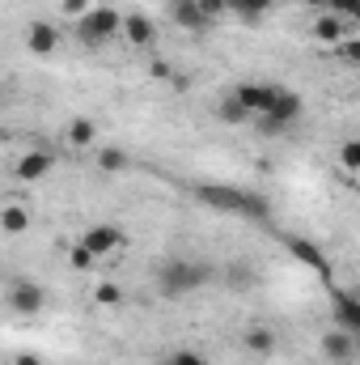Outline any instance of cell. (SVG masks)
Returning <instances> with one entry per match:
<instances>
[{"mask_svg":"<svg viewBox=\"0 0 360 365\" xmlns=\"http://www.w3.org/2000/svg\"><path fill=\"white\" fill-rule=\"evenodd\" d=\"M191 195L208 208H221V212H238V217H250V221H268L271 204L263 195L246 191V187H233V182H195Z\"/></svg>","mask_w":360,"mask_h":365,"instance_id":"cell-1","label":"cell"},{"mask_svg":"<svg viewBox=\"0 0 360 365\" xmlns=\"http://www.w3.org/2000/svg\"><path fill=\"white\" fill-rule=\"evenodd\" d=\"M208 280H212V268H208V264L170 259V264H162V272H157V293H162V297H186V293H195V289L208 284Z\"/></svg>","mask_w":360,"mask_h":365,"instance_id":"cell-2","label":"cell"},{"mask_svg":"<svg viewBox=\"0 0 360 365\" xmlns=\"http://www.w3.org/2000/svg\"><path fill=\"white\" fill-rule=\"evenodd\" d=\"M115 34H123V13L110 9V4H93L90 13L77 21V38L85 47H106Z\"/></svg>","mask_w":360,"mask_h":365,"instance_id":"cell-3","label":"cell"},{"mask_svg":"<svg viewBox=\"0 0 360 365\" xmlns=\"http://www.w3.org/2000/svg\"><path fill=\"white\" fill-rule=\"evenodd\" d=\"M43 306H47V289H43L38 280H26V276L9 280V310H13V314H21V319H38Z\"/></svg>","mask_w":360,"mask_h":365,"instance_id":"cell-4","label":"cell"},{"mask_svg":"<svg viewBox=\"0 0 360 365\" xmlns=\"http://www.w3.org/2000/svg\"><path fill=\"white\" fill-rule=\"evenodd\" d=\"M301 115H305V102H301L292 90H284V86H280L275 102H271V110H268V115H259V128H263V132H280V128L297 123Z\"/></svg>","mask_w":360,"mask_h":365,"instance_id":"cell-5","label":"cell"},{"mask_svg":"<svg viewBox=\"0 0 360 365\" xmlns=\"http://www.w3.org/2000/svg\"><path fill=\"white\" fill-rule=\"evenodd\" d=\"M51 166H55V158H51V149H26L21 158H17V166H13V175L21 182H38L51 175Z\"/></svg>","mask_w":360,"mask_h":365,"instance_id":"cell-6","label":"cell"},{"mask_svg":"<svg viewBox=\"0 0 360 365\" xmlns=\"http://www.w3.org/2000/svg\"><path fill=\"white\" fill-rule=\"evenodd\" d=\"M233 93L242 98V106H246L250 115H268L271 102H275V93H280V86H271V81H242Z\"/></svg>","mask_w":360,"mask_h":365,"instance_id":"cell-7","label":"cell"},{"mask_svg":"<svg viewBox=\"0 0 360 365\" xmlns=\"http://www.w3.org/2000/svg\"><path fill=\"white\" fill-rule=\"evenodd\" d=\"M331 310H335V327H344V331H360V297L356 293H344V289H335L331 284Z\"/></svg>","mask_w":360,"mask_h":365,"instance_id":"cell-8","label":"cell"},{"mask_svg":"<svg viewBox=\"0 0 360 365\" xmlns=\"http://www.w3.org/2000/svg\"><path fill=\"white\" fill-rule=\"evenodd\" d=\"M356 353H360V344H356V336H352V331L335 327V331H327V336H322V357H327V361L344 365V361H352Z\"/></svg>","mask_w":360,"mask_h":365,"instance_id":"cell-9","label":"cell"},{"mask_svg":"<svg viewBox=\"0 0 360 365\" xmlns=\"http://www.w3.org/2000/svg\"><path fill=\"white\" fill-rule=\"evenodd\" d=\"M170 21L182 26V30H191V34H203L212 21L203 17V9H199V0H170Z\"/></svg>","mask_w":360,"mask_h":365,"instance_id":"cell-10","label":"cell"},{"mask_svg":"<svg viewBox=\"0 0 360 365\" xmlns=\"http://www.w3.org/2000/svg\"><path fill=\"white\" fill-rule=\"evenodd\" d=\"M284 247H288V255L297 259V264H305V268H314L318 276H331V264H327V255L309 242V238H284Z\"/></svg>","mask_w":360,"mask_h":365,"instance_id":"cell-11","label":"cell"},{"mask_svg":"<svg viewBox=\"0 0 360 365\" xmlns=\"http://www.w3.org/2000/svg\"><path fill=\"white\" fill-rule=\"evenodd\" d=\"M314 38H318V43H335V47H339V43H348V17H339V13H327V9H322V13L314 17Z\"/></svg>","mask_w":360,"mask_h":365,"instance_id":"cell-12","label":"cell"},{"mask_svg":"<svg viewBox=\"0 0 360 365\" xmlns=\"http://www.w3.org/2000/svg\"><path fill=\"white\" fill-rule=\"evenodd\" d=\"M81 242L90 247L97 259H106V255H115V251L123 247V234H119L115 225H93V230L85 234V238H81Z\"/></svg>","mask_w":360,"mask_h":365,"instance_id":"cell-13","label":"cell"},{"mask_svg":"<svg viewBox=\"0 0 360 365\" xmlns=\"http://www.w3.org/2000/svg\"><path fill=\"white\" fill-rule=\"evenodd\" d=\"M123 38H127L132 47H153L157 26H153L144 13H123Z\"/></svg>","mask_w":360,"mask_h":365,"instance_id":"cell-14","label":"cell"},{"mask_svg":"<svg viewBox=\"0 0 360 365\" xmlns=\"http://www.w3.org/2000/svg\"><path fill=\"white\" fill-rule=\"evenodd\" d=\"M26 47H30L34 56H51V51L60 47V30L47 26V21H30V30H26Z\"/></svg>","mask_w":360,"mask_h":365,"instance_id":"cell-15","label":"cell"},{"mask_svg":"<svg viewBox=\"0 0 360 365\" xmlns=\"http://www.w3.org/2000/svg\"><path fill=\"white\" fill-rule=\"evenodd\" d=\"M93 140H97V128H93V119L77 115V119L68 123V149H93Z\"/></svg>","mask_w":360,"mask_h":365,"instance_id":"cell-16","label":"cell"},{"mask_svg":"<svg viewBox=\"0 0 360 365\" xmlns=\"http://www.w3.org/2000/svg\"><path fill=\"white\" fill-rule=\"evenodd\" d=\"M216 119H221V123H229V128H238V123H246V119H250V110L242 106V98H238V93H229V98H221Z\"/></svg>","mask_w":360,"mask_h":365,"instance_id":"cell-17","label":"cell"},{"mask_svg":"<svg viewBox=\"0 0 360 365\" xmlns=\"http://www.w3.org/2000/svg\"><path fill=\"white\" fill-rule=\"evenodd\" d=\"M0 225H4V234H26L30 230V212L21 204H4L0 208Z\"/></svg>","mask_w":360,"mask_h":365,"instance_id":"cell-18","label":"cell"},{"mask_svg":"<svg viewBox=\"0 0 360 365\" xmlns=\"http://www.w3.org/2000/svg\"><path fill=\"white\" fill-rule=\"evenodd\" d=\"M246 349H250L255 357H271V353H275V331H271V327H250V331H246Z\"/></svg>","mask_w":360,"mask_h":365,"instance_id":"cell-19","label":"cell"},{"mask_svg":"<svg viewBox=\"0 0 360 365\" xmlns=\"http://www.w3.org/2000/svg\"><path fill=\"white\" fill-rule=\"evenodd\" d=\"M97 166H102L106 175H119V170L132 166V158H127L123 149H97Z\"/></svg>","mask_w":360,"mask_h":365,"instance_id":"cell-20","label":"cell"},{"mask_svg":"<svg viewBox=\"0 0 360 365\" xmlns=\"http://www.w3.org/2000/svg\"><path fill=\"white\" fill-rule=\"evenodd\" d=\"M255 284V272L246 264H229L225 268V289H250Z\"/></svg>","mask_w":360,"mask_h":365,"instance_id":"cell-21","label":"cell"},{"mask_svg":"<svg viewBox=\"0 0 360 365\" xmlns=\"http://www.w3.org/2000/svg\"><path fill=\"white\" fill-rule=\"evenodd\" d=\"M339 162H344L348 175H360V136H352V140L339 145Z\"/></svg>","mask_w":360,"mask_h":365,"instance_id":"cell-22","label":"cell"},{"mask_svg":"<svg viewBox=\"0 0 360 365\" xmlns=\"http://www.w3.org/2000/svg\"><path fill=\"white\" fill-rule=\"evenodd\" d=\"M93 264H97V255H93L85 242H77V247L68 251V268H73V272H90Z\"/></svg>","mask_w":360,"mask_h":365,"instance_id":"cell-23","label":"cell"},{"mask_svg":"<svg viewBox=\"0 0 360 365\" xmlns=\"http://www.w3.org/2000/svg\"><path fill=\"white\" fill-rule=\"evenodd\" d=\"M263 13H271V0H242L238 4V17H246V21H259Z\"/></svg>","mask_w":360,"mask_h":365,"instance_id":"cell-24","label":"cell"},{"mask_svg":"<svg viewBox=\"0 0 360 365\" xmlns=\"http://www.w3.org/2000/svg\"><path fill=\"white\" fill-rule=\"evenodd\" d=\"M93 297H97V306H119V302H123V289L106 280V284H97V289H93Z\"/></svg>","mask_w":360,"mask_h":365,"instance_id":"cell-25","label":"cell"},{"mask_svg":"<svg viewBox=\"0 0 360 365\" xmlns=\"http://www.w3.org/2000/svg\"><path fill=\"white\" fill-rule=\"evenodd\" d=\"M170 365H208V357L199 349H174L170 353Z\"/></svg>","mask_w":360,"mask_h":365,"instance_id":"cell-26","label":"cell"},{"mask_svg":"<svg viewBox=\"0 0 360 365\" xmlns=\"http://www.w3.org/2000/svg\"><path fill=\"white\" fill-rule=\"evenodd\" d=\"M199 9H203V17H208V21H216V17H225V13H229V4H225V0H199Z\"/></svg>","mask_w":360,"mask_h":365,"instance_id":"cell-27","label":"cell"},{"mask_svg":"<svg viewBox=\"0 0 360 365\" xmlns=\"http://www.w3.org/2000/svg\"><path fill=\"white\" fill-rule=\"evenodd\" d=\"M60 9H64V13H68V17H77V21H81V17H85V13H90L93 4H90V0H60Z\"/></svg>","mask_w":360,"mask_h":365,"instance_id":"cell-28","label":"cell"},{"mask_svg":"<svg viewBox=\"0 0 360 365\" xmlns=\"http://www.w3.org/2000/svg\"><path fill=\"white\" fill-rule=\"evenodd\" d=\"M356 4H360V0H331V4H327V13H339V17H352V13H356Z\"/></svg>","mask_w":360,"mask_h":365,"instance_id":"cell-29","label":"cell"},{"mask_svg":"<svg viewBox=\"0 0 360 365\" xmlns=\"http://www.w3.org/2000/svg\"><path fill=\"white\" fill-rule=\"evenodd\" d=\"M339 56H344V60H352V64H360V38H348V43H339Z\"/></svg>","mask_w":360,"mask_h":365,"instance_id":"cell-30","label":"cell"},{"mask_svg":"<svg viewBox=\"0 0 360 365\" xmlns=\"http://www.w3.org/2000/svg\"><path fill=\"white\" fill-rule=\"evenodd\" d=\"M13 365H43V361H38L34 353H17V357H13Z\"/></svg>","mask_w":360,"mask_h":365,"instance_id":"cell-31","label":"cell"},{"mask_svg":"<svg viewBox=\"0 0 360 365\" xmlns=\"http://www.w3.org/2000/svg\"><path fill=\"white\" fill-rule=\"evenodd\" d=\"M305 4H309V9H327L331 0H305Z\"/></svg>","mask_w":360,"mask_h":365,"instance_id":"cell-32","label":"cell"},{"mask_svg":"<svg viewBox=\"0 0 360 365\" xmlns=\"http://www.w3.org/2000/svg\"><path fill=\"white\" fill-rule=\"evenodd\" d=\"M352 21H356V26H360V4H356V13H352Z\"/></svg>","mask_w":360,"mask_h":365,"instance_id":"cell-33","label":"cell"},{"mask_svg":"<svg viewBox=\"0 0 360 365\" xmlns=\"http://www.w3.org/2000/svg\"><path fill=\"white\" fill-rule=\"evenodd\" d=\"M356 344H360V331H356Z\"/></svg>","mask_w":360,"mask_h":365,"instance_id":"cell-34","label":"cell"},{"mask_svg":"<svg viewBox=\"0 0 360 365\" xmlns=\"http://www.w3.org/2000/svg\"><path fill=\"white\" fill-rule=\"evenodd\" d=\"M162 365H170V361H162Z\"/></svg>","mask_w":360,"mask_h":365,"instance_id":"cell-35","label":"cell"}]
</instances>
